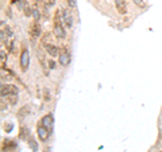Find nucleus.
I'll return each mask as SVG.
<instances>
[{
  "label": "nucleus",
  "instance_id": "9b49d317",
  "mask_svg": "<svg viewBox=\"0 0 162 152\" xmlns=\"http://www.w3.org/2000/svg\"><path fill=\"white\" fill-rule=\"evenodd\" d=\"M28 145H30V148L34 152L38 151V145H37V143H35V139L33 137V136H30V139H28Z\"/></svg>",
  "mask_w": 162,
  "mask_h": 152
},
{
  "label": "nucleus",
  "instance_id": "9d476101",
  "mask_svg": "<svg viewBox=\"0 0 162 152\" xmlns=\"http://www.w3.org/2000/svg\"><path fill=\"white\" fill-rule=\"evenodd\" d=\"M70 63V54L64 51L62 54H60V65L61 66H68Z\"/></svg>",
  "mask_w": 162,
  "mask_h": 152
},
{
  "label": "nucleus",
  "instance_id": "0eeeda50",
  "mask_svg": "<svg viewBox=\"0 0 162 152\" xmlns=\"http://www.w3.org/2000/svg\"><path fill=\"white\" fill-rule=\"evenodd\" d=\"M41 124L46 128V129H49L50 132H52L53 129V125H54V119H53V115H45L43 117H42V120H41Z\"/></svg>",
  "mask_w": 162,
  "mask_h": 152
},
{
  "label": "nucleus",
  "instance_id": "6e6552de",
  "mask_svg": "<svg viewBox=\"0 0 162 152\" xmlns=\"http://www.w3.org/2000/svg\"><path fill=\"white\" fill-rule=\"evenodd\" d=\"M43 47H45V50H46V53H47L50 57H53V58L58 57V47L57 46H54L53 43H43Z\"/></svg>",
  "mask_w": 162,
  "mask_h": 152
},
{
  "label": "nucleus",
  "instance_id": "4468645a",
  "mask_svg": "<svg viewBox=\"0 0 162 152\" xmlns=\"http://www.w3.org/2000/svg\"><path fill=\"white\" fill-rule=\"evenodd\" d=\"M54 65H56V63H54V61H49V67H50V69H54Z\"/></svg>",
  "mask_w": 162,
  "mask_h": 152
},
{
  "label": "nucleus",
  "instance_id": "39448f33",
  "mask_svg": "<svg viewBox=\"0 0 162 152\" xmlns=\"http://www.w3.org/2000/svg\"><path fill=\"white\" fill-rule=\"evenodd\" d=\"M61 18H62L64 24H65L68 28H72V27H73V16H72L69 8H62L61 9Z\"/></svg>",
  "mask_w": 162,
  "mask_h": 152
},
{
  "label": "nucleus",
  "instance_id": "dca6fc26",
  "mask_svg": "<svg viewBox=\"0 0 162 152\" xmlns=\"http://www.w3.org/2000/svg\"><path fill=\"white\" fill-rule=\"evenodd\" d=\"M159 152H162V151H159Z\"/></svg>",
  "mask_w": 162,
  "mask_h": 152
},
{
  "label": "nucleus",
  "instance_id": "423d86ee",
  "mask_svg": "<svg viewBox=\"0 0 162 152\" xmlns=\"http://www.w3.org/2000/svg\"><path fill=\"white\" fill-rule=\"evenodd\" d=\"M37 133H38V137H39L41 141H46V140L49 139V136H50V131L46 129L42 124H39V125L37 127Z\"/></svg>",
  "mask_w": 162,
  "mask_h": 152
},
{
  "label": "nucleus",
  "instance_id": "7ed1b4c3",
  "mask_svg": "<svg viewBox=\"0 0 162 152\" xmlns=\"http://www.w3.org/2000/svg\"><path fill=\"white\" fill-rule=\"evenodd\" d=\"M20 69H22V72H27V69H28V65H30V54H28V50L26 47H23L22 49V53H20Z\"/></svg>",
  "mask_w": 162,
  "mask_h": 152
},
{
  "label": "nucleus",
  "instance_id": "20e7f679",
  "mask_svg": "<svg viewBox=\"0 0 162 152\" xmlns=\"http://www.w3.org/2000/svg\"><path fill=\"white\" fill-rule=\"evenodd\" d=\"M28 34H30V39L33 42H35L41 36V24L37 20L31 23L30 28H28Z\"/></svg>",
  "mask_w": 162,
  "mask_h": 152
},
{
  "label": "nucleus",
  "instance_id": "f257e3e1",
  "mask_svg": "<svg viewBox=\"0 0 162 152\" xmlns=\"http://www.w3.org/2000/svg\"><path fill=\"white\" fill-rule=\"evenodd\" d=\"M62 18H60V9L56 11L54 13V34L57 38H61V39H65L66 38V31L65 27L62 24Z\"/></svg>",
  "mask_w": 162,
  "mask_h": 152
},
{
  "label": "nucleus",
  "instance_id": "f03ea898",
  "mask_svg": "<svg viewBox=\"0 0 162 152\" xmlns=\"http://www.w3.org/2000/svg\"><path fill=\"white\" fill-rule=\"evenodd\" d=\"M19 89H18L16 85H11V84H3L1 85V89H0V93H1V97L5 98V97H9V96H16Z\"/></svg>",
  "mask_w": 162,
  "mask_h": 152
},
{
  "label": "nucleus",
  "instance_id": "ddd939ff",
  "mask_svg": "<svg viewBox=\"0 0 162 152\" xmlns=\"http://www.w3.org/2000/svg\"><path fill=\"white\" fill-rule=\"evenodd\" d=\"M66 3H68V5H69L70 8H75L76 7V0H66Z\"/></svg>",
  "mask_w": 162,
  "mask_h": 152
},
{
  "label": "nucleus",
  "instance_id": "f8f14e48",
  "mask_svg": "<svg viewBox=\"0 0 162 152\" xmlns=\"http://www.w3.org/2000/svg\"><path fill=\"white\" fill-rule=\"evenodd\" d=\"M18 102V94L16 96H9V104H16Z\"/></svg>",
  "mask_w": 162,
  "mask_h": 152
},
{
  "label": "nucleus",
  "instance_id": "1a4fd4ad",
  "mask_svg": "<svg viewBox=\"0 0 162 152\" xmlns=\"http://www.w3.org/2000/svg\"><path fill=\"white\" fill-rule=\"evenodd\" d=\"M115 7L118 9L120 15H126L127 13V5H126V0H115Z\"/></svg>",
  "mask_w": 162,
  "mask_h": 152
},
{
  "label": "nucleus",
  "instance_id": "2eb2a0df",
  "mask_svg": "<svg viewBox=\"0 0 162 152\" xmlns=\"http://www.w3.org/2000/svg\"><path fill=\"white\" fill-rule=\"evenodd\" d=\"M47 4H49V7H52V5L56 4V0H47Z\"/></svg>",
  "mask_w": 162,
  "mask_h": 152
}]
</instances>
